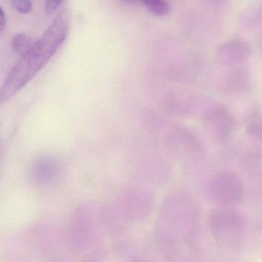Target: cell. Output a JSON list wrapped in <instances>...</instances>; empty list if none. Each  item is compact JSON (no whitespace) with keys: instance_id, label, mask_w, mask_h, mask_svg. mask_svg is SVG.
I'll return each instance as SVG.
<instances>
[{"instance_id":"cell-1","label":"cell","mask_w":262,"mask_h":262,"mask_svg":"<svg viewBox=\"0 0 262 262\" xmlns=\"http://www.w3.org/2000/svg\"><path fill=\"white\" fill-rule=\"evenodd\" d=\"M70 24V11L68 9H62L41 39L20 56L10 70L0 90V102H5L11 99L48 63L65 42Z\"/></svg>"},{"instance_id":"cell-2","label":"cell","mask_w":262,"mask_h":262,"mask_svg":"<svg viewBox=\"0 0 262 262\" xmlns=\"http://www.w3.org/2000/svg\"><path fill=\"white\" fill-rule=\"evenodd\" d=\"M199 222V208L191 194L173 191L162 205L157 224L159 234L162 241L174 245L191 237Z\"/></svg>"},{"instance_id":"cell-3","label":"cell","mask_w":262,"mask_h":262,"mask_svg":"<svg viewBox=\"0 0 262 262\" xmlns=\"http://www.w3.org/2000/svg\"><path fill=\"white\" fill-rule=\"evenodd\" d=\"M208 228L216 243L224 249L238 248L246 237V221L240 213L229 208L211 211Z\"/></svg>"},{"instance_id":"cell-4","label":"cell","mask_w":262,"mask_h":262,"mask_svg":"<svg viewBox=\"0 0 262 262\" xmlns=\"http://www.w3.org/2000/svg\"><path fill=\"white\" fill-rule=\"evenodd\" d=\"M208 195L221 208H228L242 200L244 185L240 178L232 171H222L208 184Z\"/></svg>"},{"instance_id":"cell-5","label":"cell","mask_w":262,"mask_h":262,"mask_svg":"<svg viewBox=\"0 0 262 262\" xmlns=\"http://www.w3.org/2000/svg\"><path fill=\"white\" fill-rule=\"evenodd\" d=\"M154 202L149 191L135 188L124 191L120 194L117 205L128 222H141L150 215Z\"/></svg>"},{"instance_id":"cell-6","label":"cell","mask_w":262,"mask_h":262,"mask_svg":"<svg viewBox=\"0 0 262 262\" xmlns=\"http://www.w3.org/2000/svg\"><path fill=\"white\" fill-rule=\"evenodd\" d=\"M34 41L27 35L20 33L16 35L13 40V49L19 56H22L30 50Z\"/></svg>"},{"instance_id":"cell-7","label":"cell","mask_w":262,"mask_h":262,"mask_svg":"<svg viewBox=\"0 0 262 262\" xmlns=\"http://www.w3.org/2000/svg\"><path fill=\"white\" fill-rule=\"evenodd\" d=\"M145 4L151 13L157 16H165L170 10L169 5L165 1H147Z\"/></svg>"},{"instance_id":"cell-8","label":"cell","mask_w":262,"mask_h":262,"mask_svg":"<svg viewBox=\"0 0 262 262\" xmlns=\"http://www.w3.org/2000/svg\"><path fill=\"white\" fill-rule=\"evenodd\" d=\"M11 5L23 14L30 13L33 9V4L29 0H13L11 1Z\"/></svg>"},{"instance_id":"cell-9","label":"cell","mask_w":262,"mask_h":262,"mask_svg":"<svg viewBox=\"0 0 262 262\" xmlns=\"http://www.w3.org/2000/svg\"><path fill=\"white\" fill-rule=\"evenodd\" d=\"M62 4V1H47L46 3V13L50 15L54 13L58 7Z\"/></svg>"},{"instance_id":"cell-10","label":"cell","mask_w":262,"mask_h":262,"mask_svg":"<svg viewBox=\"0 0 262 262\" xmlns=\"http://www.w3.org/2000/svg\"><path fill=\"white\" fill-rule=\"evenodd\" d=\"M6 23H7V19H6L5 13L2 7H0V33L5 28Z\"/></svg>"},{"instance_id":"cell-11","label":"cell","mask_w":262,"mask_h":262,"mask_svg":"<svg viewBox=\"0 0 262 262\" xmlns=\"http://www.w3.org/2000/svg\"><path fill=\"white\" fill-rule=\"evenodd\" d=\"M136 262H142V261H136Z\"/></svg>"}]
</instances>
